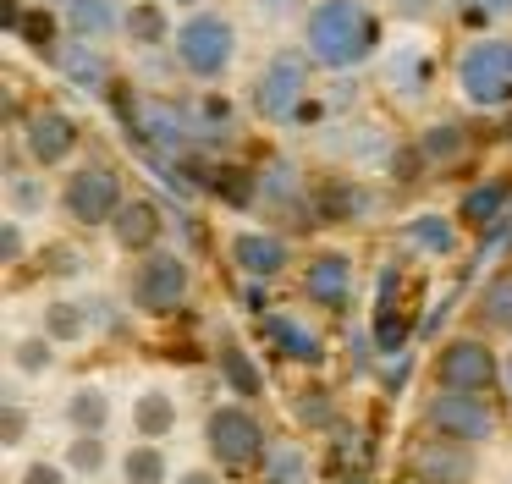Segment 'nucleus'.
Listing matches in <instances>:
<instances>
[{"instance_id": "nucleus-32", "label": "nucleus", "mask_w": 512, "mask_h": 484, "mask_svg": "<svg viewBox=\"0 0 512 484\" xmlns=\"http://www.w3.org/2000/svg\"><path fill=\"white\" fill-rule=\"evenodd\" d=\"M298 418L303 424H314V429H331L336 418H331V396L320 391V385H314V391H303L298 396Z\"/></svg>"}, {"instance_id": "nucleus-36", "label": "nucleus", "mask_w": 512, "mask_h": 484, "mask_svg": "<svg viewBox=\"0 0 512 484\" xmlns=\"http://www.w3.org/2000/svg\"><path fill=\"white\" fill-rule=\"evenodd\" d=\"M17 259H23V231L6 220V226H0V264H17Z\"/></svg>"}, {"instance_id": "nucleus-24", "label": "nucleus", "mask_w": 512, "mask_h": 484, "mask_svg": "<svg viewBox=\"0 0 512 484\" xmlns=\"http://www.w3.org/2000/svg\"><path fill=\"white\" fill-rule=\"evenodd\" d=\"M408 242H419L424 253H457V226L452 220H441V215H419V220H408Z\"/></svg>"}, {"instance_id": "nucleus-6", "label": "nucleus", "mask_w": 512, "mask_h": 484, "mask_svg": "<svg viewBox=\"0 0 512 484\" xmlns=\"http://www.w3.org/2000/svg\"><path fill=\"white\" fill-rule=\"evenodd\" d=\"M210 451L226 473H248L265 457V424L248 407H221V413H210Z\"/></svg>"}, {"instance_id": "nucleus-22", "label": "nucleus", "mask_w": 512, "mask_h": 484, "mask_svg": "<svg viewBox=\"0 0 512 484\" xmlns=\"http://www.w3.org/2000/svg\"><path fill=\"white\" fill-rule=\"evenodd\" d=\"M67 28L78 33V39H100V33L116 28V6H111V0H72Z\"/></svg>"}, {"instance_id": "nucleus-14", "label": "nucleus", "mask_w": 512, "mask_h": 484, "mask_svg": "<svg viewBox=\"0 0 512 484\" xmlns=\"http://www.w3.org/2000/svg\"><path fill=\"white\" fill-rule=\"evenodd\" d=\"M232 259L243 264L254 281H270V275L287 270V242H281L276 231H243V237L232 242Z\"/></svg>"}, {"instance_id": "nucleus-2", "label": "nucleus", "mask_w": 512, "mask_h": 484, "mask_svg": "<svg viewBox=\"0 0 512 484\" xmlns=\"http://www.w3.org/2000/svg\"><path fill=\"white\" fill-rule=\"evenodd\" d=\"M232 55H237V28L221 17V11H193V17L177 28V61H182V72L199 77V83L226 77Z\"/></svg>"}, {"instance_id": "nucleus-33", "label": "nucleus", "mask_w": 512, "mask_h": 484, "mask_svg": "<svg viewBox=\"0 0 512 484\" xmlns=\"http://www.w3.org/2000/svg\"><path fill=\"white\" fill-rule=\"evenodd\" d=\"M17 33H23V39L34 44V50H50V44H56V17H50V11H28Z\"/></svg>"}, {"instance_id": "nucleus-12", "label": "nucleus", "mask_w": 512, "mask_h": 484, "mask_svg": "<svg viewBox=\"0 0 512 484\" xmlns=\"http://www.w3.org/2000/svg\"><path fill=\"white\" fill-rule=\"evenodd\" d=\"M303 292L320 308H347L353 303V259L347 253H314L303 270Z\"/></svg>"}, {"instance_id": "nucleus-4", "label": "nucleus", "mask_w": 512, "mask_h": 484, "mask_svg": "<svg viewBox=\"0 0 512 484\" xmlns=\"http://www.w3.org/2000/svg\"><path fill=\"white\" fill-rule=\"evenodd\" d=\"M303 94H309V61L298 50H281L254 83V110L265 121H298Z\"/></svg>"}, {"instance_id": "nucleus-34", "label": "nucleus", "mask_w": 512, "mask_h": 484, "mask_svg": "<svg viewBox=\"0 0 512 484\" xmlns=\"http://www.w3.org/2000/svg\"><path fill=\"white\" fill-rule=\"evenodd\" d=\"M23 429H28L23 407H0V446H17V440H23Z\"/></svg>"}, {"instance_id": "nucleus-3", "label": "nucleus", "mask_w": 512, "mask_h": 484, "mask_svg": "<svg viewBox=\"0 0 512 484\" xmlns=\"http://www.w3.org/2000/svg\"><path fill=\"white\" fill-rule=\"evenodd\" d=\"M457 88L468 105L496 110L512 99V39H474L457 55Z\"/></svg>"}, {"instance_id": "nucleus-47", "label": "nucleus", "mask_w": 512, "mask_h": 484, "mask_svg": "<svg viewBox=\"0 0 512 484\" xmlns=\"http://www.w3.org/2000/svg\"><path fill=\"white\" fill-rule=\"evenodd\" d=\"M177 6H199V0H177Z\"/></svg>"}, {"instance_id": "nucleus-37", "label": "nucleus", "mask_w": 512, "mask_h": 484, "mask_svg": "<svg viewBox=\"0 0 512 484\" xmlns=\"http://www.w3.org/2000/svg\"><path fill=\"white\" fill-rule=\"evenodd\" d=\"M23 484H67V473L50 468V462H34V468L23 473Z\"/></svg>"}, {"instance_id": "nucleus-10", "label": "nucleus", "mask_w": 512, "mask_h": 484, "mask_svg": "<svg viewBox=\"0 0 512 484\" xmlns=\"http://www.w3.org/2000/svg\"><path fill=\"white\" fill-rule=\"evenodd\" d=\"M23 143L39 165H61L72 149H78V121L67 116L61 105H39L34 116L23 121Z\"/></svg>"}, {"instance_id": "nucleus-21", "label": "nucleus", "mask_w": 512, "mask_h": 484, "mask_svg": "<svg viewBox=\"0 0 512 484\" xmlns=\"http://www.w3.org/2000/svg\"><path fill=\"white\" fill-rule=\"evenodd\" d=\"M314 198H320V215L325 220H358L369 209V193H364V187H353V182H325Z\"/></svg>"}, {"instance_id": "nucleus-35", "label": "nucleus", "mask_w": 512, "mask_h": 484, "mask_svg": "<svg viewBox=\"0 0 512 484\" xmlns=\"http://www.w3.org/2000/svg\"><path fill=\"white\" fill-rule=\"evenodd\" d=\"M45 363H50V347H45V341H23V347H17V369L39 374Z\"/></svg>"}, {"instance_id": "nucleus-41", "label": "nucleus", "mask_w": 512, "mask_h": 484, "mask_svg": "<svg viewBox=\"0 0 512 484\" xmlns=\"http://www.w3.org/2000/svg\"><path fill=\"white\" fill-rule=\"evenodd\" d=\"M204 121H210V127H226V121H232V105H226V99H210V105H204Z\"/></svg>"}, {"instance_id": "nucleus-19", "label": "nucleus", "mask_w": 512, "mask_h": 484, "mask_svg": "<svg viewBox=\"0 0 512 484\" xmlns=\"http://www.w3.org/2000/svg\"><path fill=\"white\" fill-rule=\"evenodd\" d=\"M463 149H468V132L457 121H441V127H430L419 138V160H430V165H457Z\"/></svg>"}, {"instance_id": "nucleus-39", "label": "nucleus", "mask_w": 512, "mask_h": 484, "mask_svg": "<svg viewBox=\"0 0 512 484\" xmlns=\"http://www.w3.org/2000/svg\"><path fill=\"white\" fill-rule=\"evenodd\" d=\"M298 473H303V462L292 457V451H281V457H276V484H292Z\"/></svg>"}, {"instance_id": "nucleus-27", "label": "nucleus", "mask_w": 512, "mask_h": 484, "mask_svg": "<svg viewBox=\"0 0 512 484\" xmlns=\"http://www.w3.org/2000/svg\"><path fill=\"white\" fill-rule=\"evenodd\" d=\"M215 198L221 204H232V209H254V198H259V182L248 171H215Z\"/></svg>"}, {"instance_id": "nucleus-30", "label": "nucleus", "mask_w": 512, "mask_h": 484, "mask_svg": "<svg viewBox=\"0 0 512 484\" xmlns=\"http://www.w3.org/2000/svg\"><path fill=\"white\" fill-rule=\"evenodd\" d=\"M45 336L78 341V336H83V314H78L72 303H50V308H45Z\"/></svg>"}, {"instance_id": "nucleus-11", "label": "nucleus", "mask_w": 512, "mask_h": 484, "mask_svg": "<svg viewBox=\"0 0 512 484\" xmlns=\"http://www.w3.org/2000/svg\"><path fill=\"white\" fill-rule=\"evenodd\" d=\"M408 462H413V473H419V484H468L474 479V462H468L463 440H446V435L419 440Z\"/></svg>"}, {"instance_id": "nucleus-46", "label": "nucleus", "mask_w": 512, "mask_h": 484, "mask_svg": "<svg viewBox=\"0 0 512 484\" xmlns=\"http://www.w3.org/2000/svg\"><path fill=\"white\" fill-rule=\"evenodd\" d=\"M501 138H512V121H507V127H501Z\"/></svg>"}, {"instance_id": "nucleus-13", "label": "nucleus", "mask_w": 512, "mask_h": 484, "mask_svg": "<svg viewBox=\"0 0 512 484\" xmlns=\"http://www.w3.org/2000/svg\"><path fill=\"white\" fill-rule=\"evenodd\" d=\"M259 330H265V341L281 352V358H292V363H320L325 358L320 336H314L309 325H298L292 314H259Z\"/></svg>"}, {"instance_id": "nucleus-17", "label": "nucleus", "mask_w": 512, "mask_h": 484, "mask_svg": "<svg viewBox=\"0 0 512 484\" xmlns=\"http://www.w3.org/2000/svg\"><path fill=\"white\" fill-rule=\"evenodd\" d=\"M133 429L144 440H160V435H171L177 429V402H171L166 391H149V396H138V407H133Z\"/></svg>"}, {"instance_id": "nucleus-1", "label": "nucleus", "mask_w": 512, "mask_h": 484, "mask_svg": "<svg viewBox=\"0 0 512 484\" xmlns=\"http://www.w3.org/2000/svg\"><path fill=\"white\" fill-rule=\"evenodd\" d=\"M309 33V55L325 66H358L375 50V11L364 0H320L303 22Z\"/></svg>"}, {"instance_id": "nucleus-9", "label": "nucleus", "mask_w": 512, "mask_h": 484, "mask_svg": "<svg viewBox=\"0 0 512 484\" xmlns=\"http://www.w3.org/2000/svg\"><path fill=\"white\" fill-rule=\"evenodd\" d=\"M496 352L485 347V341H452V347H441V358H435V380H441V391H479L485 396L490 385H496Z\"/></svg>"}, {"instance_id": "nucleus-26", "label": "nucleus", "mask_w": 512, "mask_h": 484, "mask_svg": "<svg viewBox=\"0 0 512 484\" xmlns=\"http://www.w3.org/2000/svg\"><path fill=\"white\" fill-rule=\"evenodd\" d=\"M408 336H419V330L408 325V319L397 314V308H375V352H402L408 347Z\"/></svg>"}, {"instance_id": "nucleus-28", "label": "nucleus", "mask_w": 512, "mask_h": 484, "mask_svg": "<svg viewBox=\"0 0 512 484\" xmlns=\"http://www.w3.org/2000/svg\"><path fill=\"white\" fill-rule=\"evenodd\" d=\"M122 473H127V484H160L166 479V457L155 446H138V451H127Z\"/></svg>"}, {"instance_id": "nucleus-8", "label": "nucleus", "mask_w": 512, "mask_h": 484, "mask_svg": "<svg viewBox=\"0 0 512 484\" xmlns=\"http://www.w3.org/2000/svg\"><path fill=\"white\" fill-rule=\"evenodd\" d=\"M424 418H430L435 435L463 440V446L490 440V429H496V413H490V402L479 391H435L430 407H424Z\"/></svg>"}, {"instance_id": "nucleus-44", "label": "nucleus", "mask_w": 512, "mask_h": 484, "mask_svg": "<svg viewBox=\"0 0 512 484\" xmlns=\"http://www.w3.org/2000/svg\"><path fill=\"white\" fill-rule=\"evenodd\" d=\"M177 484H221V479H215V473H204V468H193V473H182Z\"/></svg>"}, {"instance_id": "nucleus-20", "label": "nucleus", "mask_w": 512, "mask_h": 484, "mask_svg": "<svg viewBox=\"0 0 512 484\" xmlns=\"http://www.w3.org/2000/svg\"><path fill=\"white\" fill-rule=\"evenodd\" d=\"M479 319L490 330H512V270H496L479 292Z\"/></svg>"}, {"instance_id": "nucleus-43", "label": "nucleus", "mask_w": 512, "mask_h": 484, "mask_svg": "<svg viewBox=\"0 0 512 484\" xmlns=\"http://www.w3.org/2000/svg\"><path fill=\"white\" fill-rule=\"evenodd\" d=\"M243 303H248V308H254V314H265V286H259V281H254V286H248V297H243Z\"/></svg>"}, {"instance_id": "nucleus-42", "label": "nucleus", "mask_w": 512, "mask_h": 484, "mask_svg": "<svg viewBox=\"0 0 512 484\" xmlns=\"http://www.w3.org/2000/svg\"><path fill=\"white\" fill-rule=\"evenodd\" d=\"M479 11H485V17L490 11H512V0H468V17H479Z\"/></svg>"}, {"instance_id": "nucleus-5", "label": "nucleus", "mask_w": 512, "mask_h": 484, "mask_svg": "<svg viewBox=\"0 0 512 484\" xmlns=\"http://www.w3.org/2000/svg\"><path fill=\"white\" fill-rule=\"evenodd\" d=\"M61 204H67V215L78 220V226H111L116 209L127 204L122 176H116L111 165H83V171L67 176V193H61Z\"/></svg>"}, {"instance_id": "nucleus-38", "label": "nucleus", "mask_w": 512, "mask_h": 484, "mask_svg": "<svg viewBox=\"0 0 512 484\" xmlns=\"http://www.w3.org/2000/svg\"><path fill=\"white\" fill-rule=\"evenodd\" d=\"M12 198H17V209H39V198H45V193H39V182H23V176H17Z\"/></svg>"}, {"instance_id": "nucleus-7", "label": "nucleus", "mask_w": 512, "mask_h": 484, "mask_svg": "<svg viewBox=\"0 0 512 484\" xmlns=\"http://www.w3.org/2000/svg\"><path fill=\"white\" fill-rule=\"evenodd\" d=\"M133 303L144 314H177L188 303V264L177 253H144L133 270Z\"/></svg>"}, {"instance_id": "nucleus-40", "label": "nucleus", "mask_w": 512, "mask_h": 484, "mask_svg": "<svg viewBox=\"0 0 512 484\" xmlns=\"http://www.w3.org/2000/svg\"><path fill=\"white\" fill-rule=\"evenodd\" d=\"M408 369H413L408 358H397V363H391V369H386V391H391V396H397L402 385H408Z\"/></svg>"}, {"instance_id": "nucleus-31", "label": "nucleus", "mask_w": 512, "mask_h": 484, "mask_svg": "<svg viewBox=\"0 0 512 484\" xmlns=\"http://www.w3.org/2000/svg\"><path fill=\"white\" fill-rule=\"evenodd\" d=\"M67 468H78V473H100V468H105V446H100V435H78V440H72Z\"/></svg>"}, {"instance_id": "nucleus-48", "label": "nucleus", "mask_w": 512, "mask_h": 484, "mask_svg": "<svg viewBox=\"0 0 512 484\" xmlns=\"http://www.w3.org/2000/svg\"><path fill=\"white\" fill-rule=\"evenodd\" d=\"M507 385H512V363H507Z\"/></svg>"}, {"instance_id": "nucleus-29", "label": "nucleus", "mask_w": 512, "mask_h": 484, "mask_svg": "<svg viewBox=\"0 0 512 484\" xmlns=\"http://www.w3.org/2000/svg\"><path fill=\"white\" fill-rule=\"evenodd\" d=\"M61 66H67V77H72L78 88H100V83H105V61H100L94 50H83V44L61 55Z\"/></svg>"}, {"instance_id": "nucleus-25", "label": "nucleus", "mask_w": 512, "mask_h": 484, "mask_svg": "<svg viewBox=\"0 0 512 484\" xmlns=\"http://www.w3.org/2000/svg\"><path fill=\"white\" fill-rule=\"evenodd\" d=\"M122 28H127V39H133V44H160L171 22H166V11H160L155 0H138V6L122 17Z\"/></svg>"}, {"instance_id": "nucleus-23", "label": "nucleus", "mask_w": 512, "mask_h": 484, "mask_svg": "<svg viewBox=\"0 0 512 484\" xmlns=\"http://www.w3.org/2000/svg\"><path fill=\"white\" fill-rule=\"evenodd\" d=\"M67 418L78 424V435H100V429L111 424V402H105V391H94V385H83V391L67 402Z\"/></svg>"}, {"instance_id": "nucleus-16", "label": "nucleus", "mask_w": 512, "mask_h": 484, "mask_svg": "<svg viewBox=\"0 0 512 484\" xmlns=\"http://www.w3.org/2000/svg\"><path fill=\"white\" fill-rule=\"evenodd\" d=\"M507 198H512V182H501V176H490V182H479V187H468V198H463V220L468 226H496L501 215H507Z\"/></svg>"}, {"instance_id": "nucleus-45", "label": "nucleus", "mask_w": 512, "mask_h": 484, "mask_svg": "<svg viewBox=\"0 0 512 484\" xmlns=\"http://www.w3.org/2000/svg\"><path fill=\"white\" fill-rule=\"evenodd\" d=\"M342 484H369V473H353V479H342Z\"/></svg>"}, {"instance_id": "nucleus-18", "label": "nucleus", "mask_w": 512, "mask_h": 484, "mask_svg": "<svg viewBox=\"0 0 512 484\" xmlns=\"http://www.w3.org/2000/svg\"><path fill=\"white\" fill-rule=\"evenodd\" d=\"M221 380L232 385L237 396H259V391H265V374H259V363L248 358L237 341H221Z\"/></svg>"}, {"instance_id": "nucleus-15", "label": "nucleus", "mask_w": 512, "mask_h": 484, "mask_svg": "<svg viewBox=\"0 0 512 484\" xmlns=\"http://www.w3.org/2000/svg\"><path fill=\"white\" fill-rule=\"evenodd\" d=\"M111 231H116V242H122V248L155 253V242H160V209L149 204V198H127V204L116 209Z\"/></svg>"}]
</instances>
